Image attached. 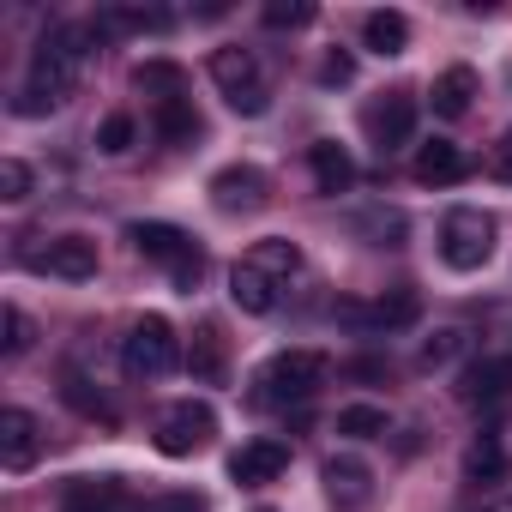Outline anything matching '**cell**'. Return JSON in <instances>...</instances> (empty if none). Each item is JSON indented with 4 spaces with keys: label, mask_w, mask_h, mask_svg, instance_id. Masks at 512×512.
<instances>
[{
    "label": "cell",
    "mask_w": 512,
    "mask_h": 512,
    "mask_svg": "<svg viewBox=\"0 0 512 512\" xmlns=\"http://www.w3.org/2000/svg\"><path fill=\"white\" fill-rule=\"evenodd\" d=\"M91 25H55V31H43L37 37V49H31V85L25 91H37V97H49L55 109L67 103V91L79 85V73H85V61H91Z\"/></svg>",
    "instance_id": "obj_1"
},
{
    "label": "cell",
    "mask_w": 512,
    "mask_h": 512,
    "mask_svg": "<svg viewBox=\"0 0 512 512\" xmlns=\"http://www.w3.org/2000/svg\"><path fill=\"white\" fill-rule=\"evenodd\" d=\"M326 356L320 350H278L266 368H260V392H253V404H266V410H290V404H308L320 386H326Z\"/></svg>",
    "instance_id": "obj_2"
},
{
    "label": "cell",
    "mask_w": 512,
    "mask_h": 512,
    "mask_svg": "<svg viewBox=\"0 0 512 512\" xmlns=\"http://www.w3.org/2000/svg\"><path fill=\"white\" fill-rule=\"evenodd\" d=\"M440 260L452 272H482L494 260V217L482 205H452L440 217Z\"/></svg>",
    "instance_id": "obj_3"
},
{
    "label": "cell",
    "mask_w": 512,
    "mask_h": 512,
    "mask_svg": "<svg viewBox=\"0 0 512 512\" xmlns=\"http://www.w3.org/2000/svg\"><path fill=\"white\" fill-rule=\"evenodd\" d=\"M175 362H181V338H175V326H169L163 314L133 320V332L121 338V368H127L133 380H163V374H175Z\"/></svg>",
    "instance_id": "obj_4"
},
{
    "label": "cell",
    "mask_w": 512,
    "mask_h": 512,
    "mask_svg": "<svg viewBox=\"0 0 512 512\" xmlns=\"http://www.w3.org/2000/svg\"><path fill=\"white\" fill-rule=\"evenodd\" d=\"M127 235H133V247L145 253V260H151V266H163L181 290H193V284H199L205 253L193 247V235H187V229H175V223H133Z\"/></svg>",
    "instance_id": "obj_5"
},
{
    "label": "cell",
    "mask_w": 512,
    "mask_h": 512,
    "mask_svg": "<svg viewBox=\"0 0 512 512\" xmlns=\"http://www.w3.org/2000/svg\"><path fill=\"white\" fill-rule=\"evenodd\" d=\"M211 85H217V91H223V103H229L235 115H247V121L272 109L253 49H211Z\"/></svg>",
    "instance_id": "obj_6"
},
{
    "label": "cell",
    "mask_w": 512,
    "mask_h": 512,
    "mask_svg": "<svg viewBox=\"0 0 512 512\" xmlns=\"http://www.w3.org/2000/svg\"><path fill=\"white\" fill-rule=\"evenodd\" d=\"M211 434H217V410H211L205 398H181V404H169L163 422H157V452H163V458H193V452L211 446Z\"/></svg>",
    "instance_id": "obj_7"
},
{
    "label": "cell",
    "mask_w": 512,
    "mask_h": 512,
    "mask_svg": "<svg viewBox=\"0 0 512 512\" xmlns=\"http://www.w3.org/2000/svg\"><path fill=\"white\" fill-rule=\"evenodd\" d=\"M422 314V302L410 296V290H392V296H380V302H338V320L344 326H362V332H398V326H410Z\"/></svg>",
    "instance_id": "obj_8"
},
{
    "label": "cell",
    "mask_w": 512,
    "mask_h": 512,
    "mask_svg": "<svg viewBox=\"0 0 512 512\" xmlns=\"http://www.w3.org/2000/svg\"><path fill=\"white\" fill-rule=\"evenodd\" d=\"M25 260H31L37 272H55V278H67V284H85V278H97V241L61 235V241H49L43 253H25Z\"/></svg>",
    "instance_id": "obj_9"
},
{
    "label": "cell",
    "mask_w": 512,
    "mask_h": 512,
    "mask_svg": "<svg viewBox=\"0 0 512 512\" xmlns=\"http://www.w3.org/2000/svg\"><path fill=\"white\" fill-rule=\"evenodd\" d=\"M37 452H43V428H37V416L31 410H0V470H31L37 464Z\"/></svg>",
    "instance_id": "obj_10"
},
{
    "label": "cell",
    "mask_w": 512,
    "mask_h": 512,
    "mask_svg": "<svg viewBox=\"0 0 512 512\" xmlns=\"http://www.w3.org/2000/svg\"><path fill=\"white\" fill-rule=\"evenodd\" d=\"M290 470V446L284 440H247L241 452H229V476L241 482V488H266V482H278Z\"/></svg>",
    "instance_id": "obj_11"
},
{
    "label": "cell",
    "mask_w": 512,
    "mask_h": 512,
    "mask_svg": "<svg viewBox=\"0 0 512 512\" xmlns=\"http://www.w3.org/2000/svg\"><path fill=\"white\" fill-rule=\"evenodd\" d=\"M211 205L217 211H260L266 205V175L253 169V163H229V169H217L211 175Z\"/></svg>",
    "instance_id": "obj_12"
},
{
    "label": "cell",
    "mask_w": 512,
    "mask_h": 512,
    "mask_svg": "<svg viewBox=\"0 0 512 512\" xmlns=\"http://www.w3.org/2000/svg\"><path fill=\"white\" fill-rule=\"evenodd\" d=\"M362 127L374 133V145H380V151H398V145H410V133H416V97H404V91H392V97H380V103H368V115H362Z\"/></svg>",
    "instance_id": "obj_13"
},
{
    "label": "cell",
    "mask_w": 512,
    "mask_h": 512,
    "mask_svg": "<svg viewBox=\"0 0 512 512\" xmlns=\"http://www.w3.org/2000/svg\"><path fill=\"white\" fill-rule=\"evenodd\" d=\"M410 175H416L422 187H452V181H464V175H470V157H464L452 139H428V145H416Z\"/></svg>",
    "instance_id": "obj_14"
},
{
    "label": "cell",
    "mask_w": 512,
    "mask_h": 512,
    "mask_svg": "<svg viewBox=\"0 0 512 512\" xmlns=\"http://www.w3.org/2000/svg\"><path fill=\"white\" fill-rule=\"evenodd\" d=\"M326 494H332V506L338 512H356V506H368V494H374V470L362 464V458H326Z\"/></svg>",
    "instance_id": "obj_15"
},
{
    "label": "cell",
    "mask_w": 512,
    "mask_h": 512,
    "mask_svg": "<svg viewBox=\"0 0 512 512\" xmlns=\"http://www.w3.org/2000/svg\"><path fill=\"white\" fill-rule=\"evenodd\" d=\"M512 392V356H482L458 374V398L464 404H500Z\"/></svg>",
    "instance_id": "obj_16"
},
{
    "label": "cell",
    "mask_w": 512,
    "mask_h": 512,
    "mask_svg": "<svg viewBox=\"0 0 512 512\" xmlns=\"http://www.w3.org/2000/svg\"><path fill=\"white\" fill-rule=\"evenodd\" d=\"M308 169H314V187L320 193H350L356 187V157L338 145V139H320V145H308Z\"/></svg>",
    "instance_id": "obj_17"
},
{
    "label": "cell",
    "mask_w": 512,
    "mask_h": 512,
    "mask_svg": "<svg viewBox=\"0 0 512 512\" xmlns=\"http://www.w3.org/2000/svg\"><path fill=\"white\" fill-rule=\"evenodd\" d=\"M229 302H235L241 314H272V308H278V284H272L260 266L235 260V272H229Z\"/></svg>",
    "instance_id": "obj_18"
},
{
    "label": "cell",
    "mask_w": 512,
    "mask_h": 512,
    "mask_svg": "<svg viewBox=\"0 0 512 512\" xmlns=\"http://www.w3.org/2000/svg\"><path fill=\"white\" fill-rule=\"evenodd\" d=\"M362 43H368L380 61H392V55H404V49H410V19H404L398 7H380V13H368V19H362Z\"/></svg>",
    "instance_id": "obj_19"
},
{
    "label": "cell",
    "mask_w": 512,
    "mask_h": 512,
    "mask_svg": "<svg viewBox=\"0 0 512 512\" xmlns=\"http://www.w3.org/2000/svg\"><path fill=\"white\" fill-rule=\"evenodd\" d=\"M428 103H434V115H446V121L470 115V103H476V73H470V67H446V73L434 79Z\"/></svg>",
    "instance_id": "obj_20"
},
{
    "label": "cell",
    "mask_w": 512,
    "mask_h": 512,
    "mask_svg": "<svg viewBox=\"0 0 512 512\" xmlns=\"http://www.w3.org/2000/svg\"><path fill=\"white\" fill-rule=\"evenodd\" d=\"M247 266H260L272 284H290V278L302 272V247H296V241H284V235H266V241H253Z\"/></svg>",
    "instance_id": "obj_21"
},
{
    "label": "cell",
    "mask_w": 512,
    "mask_h": 512,
    "mask_svg": "<svg viewBox=\"0 0 512 512\" xmlns=\"http://www.w3.org/2000/svg\"><path fill=\"white\" fill-rule=\"evenodd\" d=\"M151 127H157V139H169V145H193V139H199V109H193V97L157 103V109H151Z\"/></svg>",
    "instance_id": "obj_22"
},
{
    "label": "cell",
    "mask_w": 512,
    "mask_h": 512,
    "mask_svg": "<svg viewBox=\"0 0 512 512\" xmlns=\"http://www.w3.org/2000/svg\"><path fill=\"white\" fill-rule=\"evenodd\" d=\"M61 512H121V482H115V476H97V482L85 476V482L67 488Z\"/></svg>",
    "instance_id": "obj_23"
},
{
    "label": "cell",
    "mask_w": 512,
    "mask_h": 512,
    "mask_svg": "<svg viewBox=\"0 0 512 512\" xmlns=\"http://www.w3.org/2000/svg\"><path fill=\"white\" fill-rule=\"evenodd\" d=\"M187 368H193V380H205V386H217V380H223V332H217L211 320H205V326L193 332Z\"/></svg>",
    "instance_id": "obj_24"
},
{
    "label": "cell",
    "mask_w": 512,
    "mask_h": 512,
    "mask_svg": "<svg viewBox=\"0 0 512 512\" xmlns=\"http://www.w3.org/2000/svg\"><path fill=\"white\" fill-rule=\"evenodd\" d=\"M133 85H139L145 97H157V103H169V97H187V73H181L175 61H145V67L133 73Z\"/></svg>",
    "instance_id": "obj_25"
},
{
    "label": "cell",
    "mask_w": 512,
    "mask_h": 512,
    "mask_svg": "<svg viewBox=\"0 0 512 512\" xmlns=\"http://www.w3.org/2000/svg\"><path fill=\"white\" fill-rule=\"evenodd\" d=\"M464 482H506V446L494 434H482L470 452H464Z\"/></svg>",
    "instance_id": "obj_26"
},
{
    "label": "cell",
    "mask_w": 512,
    "mask_h": 512,
    "mask_svg": "<svg viewBox=\"0 0 512 512\" xmlns=\"http://www.w3.org/2000/svg\"><path fill=\"white\" fill-rule=\"evenodd\" d=\"M61 398H67L79 416H91V422H109V428H115V410L103 404V392H91V380H85L79 368H67V374H61Z\"/></svg>",
    "instance_id": "obj_27"
},
{
    "label": "cell",
    "mask_w": 512,
    "mask_h": 512,
    "mask_svg": "<svg viewBox=\"0 0 512 512\" xmlns=\"http://www.w3.org/2000/svg\"><path fill=\"white\" fill-rule=\"evenodd\" d=\"M386 428H392V416L380 404H344L338 410V434H350V440H380Z\"/></svg>",
    "instance_id": "obj_28"
},
{
    "label": "cell",
    "mask_w": 512,
    "mask_h": 512,
    "mask_svg": "<svg viewBox=\"0 0 512 512\" xmlns=\"http://www.w3.org/2000/svg\"><path fill=\"white\" fill-rule=\"evenodd\" d=\"M0 332H7V338H0V350H7V356H25L31 344H37V326L25 320V308H0Z\"/></svg>",
    "instance_id": "obj_29"
},
{
    "label": "cell",
    "mask_w": 512,
    "mask_h": 512,
    "mask_svg": "<svg viewBox=\"0 0 512 512\" xmlns=\"http://www.w3.org/2000/svg\"><path fill=\"white\" fill-rule=\"evenodd\" d=\"M133 133H139V121H133L127 109H115V115H103V127H97V151H109V157H121V151L133 145Z\"/></svg>",
    "instance_id": "obj_30"
},
{
    "label": "cell",
    "mask_w": 512,
    "mask_h": 512,
    "mask_svg": "<svg viewBox=\"0 0 512 512\" xmlns=\"http://www.w3.org/2000/svg\"><path fill=\"white\" fill-rule=\"evenodd\" d=\"M458 350H464V332H458V326H440V332L422 344V368H446Z\"/></svg>",
    "instance_id": "obj_31"
},
{
    "label": "cell",
    "mask_w": 512,
    "mask_h": 512,
    "mask_svg": "<svg viewBox=\"0 0 512 512\" xmlns=\"http://www.w3.org/2000/svg\"><path fill=\"white\" fill-rule=\"evenodd\" d=\"M266 25H272V31H302V25H314V7H308V0H290V7H284V0H272V7H266Z\"/></svg>",
    "instance_id": "obj_32"
},
{
    "label": "cell",
    "mask_w": 512,
    "mask_h": 512,
    "mask_svg": "<svg viewBox=\"0 0 512 512\" xmlns=\"http://www.w3.org/2000/svg\"><path fill=\"white\" fill-rule=\"evenodd\" d=\"M0 199H7V205L31 199V169H25L19 157H7V163H0Z\"/></svg>",
    "instance_id": "obj_33"
},
{
    "label": "cell",
    "mask_w": 512,
    "mask_h": 512,
    "mask_svg": "<svg viewBox=\"0 0 512 512\" xmlns=\"http://www.w3.org/2000/svg\"><path fill=\"white\" fill-rule=\"evenodd\" d=\"M145 512H205V494H193V488H175V494H157Z\"/></svg>",
    "instance_id": "obj_34"
},
{
    "label": "cell",
    "mask_w": 512,
    "mask_h": 512,
    "mask_svg": "<svg viewBox=\"0 0 512 512\" xmlns=\"http://www.w3.org/2000/svg\"><path fill=\"white\" fill-rule=\"evenodd\" d=\"M350 79H356V61H350L344 49H332L326 67H320V85H350Z\"/></svg>",
    "instance_id": "obj_35"
},
{
    "label": "cell",
    "mask_w": 512,
    "mask_h": 512,
    "mask_svg": "<svg viewBox=\"0 0 512 512\" xmlns=\"http://www.w3.org/2000/svg\"><path fill=\"white\" fill-rule=\"evenodd\" d=\"M494 175L512 187V127H506V139H500V151H494Z\"/></svg>",
    "instance_id": "obj_36"
}]
</instances>
